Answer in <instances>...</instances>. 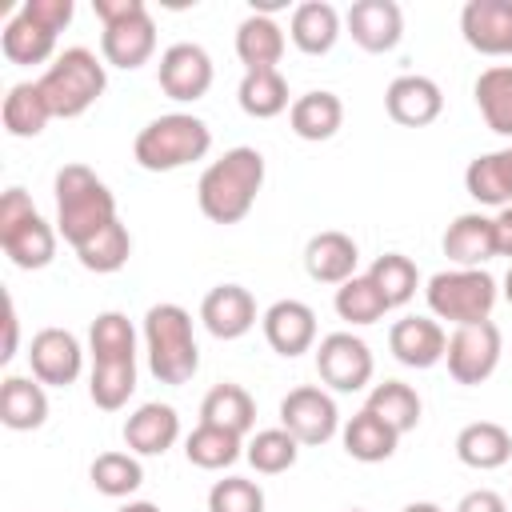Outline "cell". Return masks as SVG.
<instances>
[{
    "label": "cell",
    "instance_id": "cell-1",
    "mask_svg": "<svg viewBox=\"0 0 512 512\" xmlns=\"http://www.w3.org/2000/svg\"><path fill=\"white\" fill-rule=\"evenodd\" d=\"M264 188V156L256 148H228L200 172L196 200L212 224H240Z\"/></svg>",
    "mask_w": 512,
    "mask_h": 512
},
{
    "label": "cell",
    "instance_id": "cell-2",
    "mask_svg": "<svg viewBox=\"0 0 512 512\" xmlns=\"http://www.w3.org/2000/svg\"><path fill=\"white\" fill-rule=\"evenodd\" d=\"M116 216V196L88 164H64L56 172V232L72 244H88L100 228H108Z\"/></svg>",
    "mask_w": 512,
    "mask_h": 512
},
{
    "label": "cell",
    "instance_id": "cell-3",
    "mask_svg": "<svg viewBox=\"0 0 512 512\" xmlns=\"http://www.w3.org/2000/svg\"><path fill=\"white\" fill-rule=\"evenodd\" d=\"M144 352L160 384H188L200 368V348L192 336V316L180 304H152L144 312Z\"/></svg>",
    "mask_w": 512,
    "mask_h": 512
},
{
    "label": "cell",
    "instance_id": "cell-4",
    "mask_svg": "<svg viewBox=\"0 0 512 512\" xmlns=\"http://www.w3.org/2000/svg\"><path fill=\"white\" fill-rule=\"evenodd\" d=\"M212 148V128L192 112H168L148 120L136 132L132 156L144 172H176L192 160H204Z\"/></svg>",
    "mask_w": 512,
    "mask_h": 512
},
{
    "label": "cell",
    "instance_id": "cell-5",
    "mask_svg": "<svg viewBox=\"0 0 512 512\" xmlns=\"http://www.w3.org/2000/svg\"><path fill=\"white\" fill-rule=\"evenodd\" d=\"M40 84V96L48 100V112L60 116V120H76L84 116L108 88V72L104 64L96 60V52L88 48H64L48 68L44 76L36 80Z\"/></svg>",
    "mask_w": 512,
    "mask_h": 512
},
{
    "label": "cell",
    "instance_id": "cell-6",
    "mask_svg": "<svg viewBox=\"0 0 512 512\" xmlns=\"http://www.w3.org/2000/svg\"><path fill=\"white\" fill-rule=\"evenodd\" d=\"M92 12L100 16V52L112 68H140L156 52V20L144 8V0H92Z\"/></svg>",
    "mask_w": 512,
    "mask_h": 512
},
{
    "label": "cell",
    "instance_id": "cell-7",
    "mask_svg": "<svg viewBox=\"0 0 512 512\" xmlns=\"http://www.w3.org/2000/svg\"><path fill=\"white\" fill-rule=\"evenodd\" d=\"M0 248L24 272L48 268L56 260V228L36 212L24 188H8L0 196Z\"/></svg>",
    "mask_w": 512,
    "mask_h": 512
},
{
    "label": "cell",
    "instance_id": "cell-8",
    "mask_svg": "<svg viewBox=\"0 0 512 512\" xmlns=\"http://www.w3.org/2000/svg\"><path fill=\"white\" fill-rule=\"evenodd\" d=\"M424 296H428V312L436 320H448L460 328V324L488 320L500 288L484 268H448V272H436L428 280Z\"/></svg>",
    "mask_w": 512,
    "mask_h": 512
},
{
    "label": "cell",
    "instance_id": "cell-9",
    "mask_svg": "<svg viewBox=\"0 0 512 512\" xmlns=\"http://www.w3.org/2000/svg\"><path fill=\"white\" fill-rule=\"evenodd\" d=\"M500 352H504V340H500V328L492 320H476V324H460L452 336H448V376L456 384H484L496 364H500Z\"/></svg>",
    "mask_w": 512,
    "mask_h": 512
},
{
    "label": "cell",
    "instance_id": "cell-10",
    "mask_svg": "<svg viewBox=\"0 0 512 512\" xmlns=\"http://www.w3.org/2000/svg\"><path fill=\"white\" fill-rule=\"evenodd\" d=\"M316 372H320V380L332 392H360L372 380L376 360H372V348L360 336H352V332H328L316 344Z\"/></svg>",
    "mask_w": 512,
    "mask_h": 512
},
{
    "label": "cell",
    "instance_id": "cell-11",
    "mask_svg": "<svg viewBox=\"0 0 512 512\" xmlns=\"http://www.w3.org/2000/svg\"><path fill=\"white\" fill-rule=\"evenodd\" d=\"M280 428H288L300 444L316 448V444H328L336 432H340V412H336V400L316 388V384H300L292 388L284 400H280Z\"/></svg>",
    "mask_w": 512,
    "mask_h": 512
},
{
    "label": "cell",
    "instance_id": "cell-12",
    "mask_svg": "<svg viewBox=\"0 0 512 512\" xmlns=\"http://www.w3.org/2000/svg\"><path fill=\"white\" fill-rule=\"evenodd\" d=\"M212 76H216V72H212V56H208L200 44L180 40V44H172V48L160 52L156 80H160V92H164L168 100H180V104L200 100V96L212 88Z\"/></svg>",
    "mask_w": 512,
    "mask_h": 512
},
{
    "label": "cell",
    "instance_id": "cell-13",
    "mask_svg": "<svg viewBox=\"0 0 512 512\" xmlns=\"http://www.w3.org/2000/svg\"><path fill=\"white\" fill-rule=\"evenodd\" d=\"M28 364H32V376L40 384L68 388L84 368V352L68 328H40L28 344Z\"/></svg>",
    "mask_w": 512,
    "mask_h": 512
},
{
    "label": "cell",
    "instance_id": "cell-14",
    "mask_svg": "<svg viewBox=\"0 0 512 512\" xmlns=\"http://www.w3.org/2000/svg\"><path fill=\"white\" fill-rule=\"evenodd\" d=\"M460 36L480 56H512V0H468L460 8Z\"/></svg>",
    "mask_w": 512,
    "mask_h": 512
},
{
    "label": "cell",
    "instance_id": "cell-15",
    "mask_svg": "<svg viewBox=\"0 0 512 512\" xmlns=\"http://www.w3.org/2000/svg\"><path fill=\"white\" fill-rule=\"evenodd\" d=\"M344 24H348L352 40L372 56L392 52L400 44V36H404V12H400L396 0H356L348 8Z\"/></svg>",
    "mask_w": 512,
    "mask_h": 512
},
{
    "label": "cell",
    "instance_id": "cell-16",
    "mask_svg": "<svg viewBox=\"0 0 512 512\" xmlns=\"http://www.w3.org/2000/svg\"><path fill=\"white\" fill-rule=\"evenodd\" d=\"M384 108L396 124L404 128H424L432 124L440 112H444V92L432 76H420V72H408V76H396L384 92Z\"/></svg>",
    "mask_w": 512,
    "mask_h": 512
},
{
    "label": "cell",
    "instance_id": "cell-17",
    "mask_svg": "<svg viewBox=\"0 0 512 512\" xmlns=\"http://www.w3.org/2000/svg\"><path fill=\"white\" fill-rule=\"evenodd\" d=\"M440 248L456 268H484L492 256H500V248H496V216H484V212L456 216L444 228Z\"/></svg>",
    "mask_w": 512,
    "mask_h": 512
},
{
    "label": "cell",
    "instance_id": "cell-18",
    "mask_svg": "<svg viewBox=\"0 0 512 512\" xmlns=\"http://www.w3.org/2000/svg\"><path fill=\"white\" fill-rule=\"evenodd\" d=\"M200 320L216 340H240L256 324V300L240 284H216L200 300Z\"/></svg>",
    "mask_w": 512,
    "mask_h": 512
},
{
    "label": "cell",
    "instance_id": "cell-19",
    "mask_svg": "<svg viewBox=\"0 0 512 512\" xmlns=\"http://www.w3.org/2000/svg\"><path fill=\"white\" fill-rule=\"evenodd\" d=\"M264 340L272 344V352L280 356H300L316 344V312L304 304V300H276L268 312H264Z\"/></svg>",
    "mask_w": 512,
    "mask_h": 512
},
{
    "label": "cell",
    "instance_id": "cell-20",
    "mask_svg": "<svg viewBox=\"0 0 512 512\" xmlns=\"http://www.w3.org/2000/svg\"><path fill=\"white\" fill-rule=\"evenodd\" d=\"M388 348L404 368H432L448 352V336L432 316H404L388 332Z\"/></svg>",
    "mask_w": 512,
    "mask_h": 512
},
{
    "label": "cell",
    "instance_id": "cell-21",
    "mask_svg": "<svg viewBox=\"0 0 512 512\" xmlns=\"http://www.w3.org/2000/svg\"><path fill=\"white\" fill-rule=\"evenodd\" d=\"M180 440V416L172 404L148 400L124 420V444L136 456H164Z\"/></svg>",
    "mask_w": 512,
    "mask_h": 512
},
{
    "label": "cell",
    "instance_id": "cell-22",
    "mask_svg": "<svg viewBox=\"0 0 512 512\" xmlns=\"http://www.w3.org/2000/svg\"><path fill=\"white\" fill-rule=\"evenodd\" d=\"M356 264H360L356 240L348 232H336V228L316 232L308 240V248H304V268H308V276L316 284H336L340 288L344 280L356 276Z\"/></svg>",
    "mask_w": 512,
    "mask_h": 512
},
{
    "label": "cell",
    "instance_id": "cell-23",
    "mask_svg": "<svg viewBox=\"0 0 512 512\" xmlns=\"http://www.w3.org/2000/svg\"><path fill=\"white\" fill-rule=\"evenodd\" d=\"M456 456L464 468H476V472H492V468H504L512 460V432L496 420H476V424H464L456 432Z\"/></svg>",
    "mask_w": 512,
    "mask_h": 512
},
{
    "label": "cell",
    "instance_id": "cell-24",
    "mask_svg": "<svg viewBox=\"0 0 512 512\" xmlns=\"http://www.w3.org/2000/svg\"><path fill=\"white\" fill-rule=\"evenodd\" d=\"M464 188L476 204L508 208L512 204V144L500 152H484L464 168Z\"/></svg>",
    "mask_w": 512,
    "mask_h": 512
},
{
    "label": "cell",
    "instance_id": "cell-25",
    "mask_svg": "<svg viewBox=\"0 0 512 512\" xmlns=\"http://www.w3.org/2000/svg\"><path fill=\"white\" fill-rule=\"evenodd\" d=\"M236 56H240L244 72L276 68L280 56H284V28L264 12L244 16L240 28H236Z\"/></svg>",
    "mask_w": 512,
    "mask_h": 512
},
{
    "label": "cell",
    "instance_id": "cell-26",
    "mask_svg": "<svg viewBox=\"0 0 512 512\" xmlns=\"http://www.w3.org/2000/svg\"><path fill=\"white\" fill-rule=\"evenodd\" d=\"M288 124H292V132H296L300 140H312V144L332 140V136L340 132V124H344V104H340L336 92H324V88L304 92V96L292 100Z\"/></svg>",
    "mask_w": 512,
    "mask_h": 512
},
{
    "label": "cell",
    "instance_id": "cell-27",
    "mask_svg": "<svg viewBox=\"0 0 512 512\" xmlns=\"http://www.w3.org/2000/svg\"><path fill=\"white\" fill-rule=\"evenodd\" d=\"M288 36L304 56H324L340 40V12L328 0H304L292 12Z\"/></svg>",
    "mask_w": 512,
    "mask_h": 512
},
{
    "label": "cell",
    "instance_id": "cell-28",
    "mask_svg": "<svg viewBox=\"0 0 512 512\" xmlns=\"http://www.w3.org/2000/svg\"><path fill=\"white\" fill-rule=\"evenodd\" d=\"M0 420L12 432H32L48 420V396L36 376H8L0 384Z\"/></svg>",
    "mask_w": 512,
    "mask_h": 512
},
{
    "label": "cell",
    "instance_id": "cell-29",
    "mask_svg": "<svg viewBox=\"0 0 512 512\" xmlns=\"http://www.w3.org/2000/svg\"><path fill=\"white\" fill-rule=\"evenodd\" d=\"M340 440H344V452H348L352 460H360V464H380V460H388V456L396 452L400 432H396L392 424H384L376 412L360 408V412L340 428Z\"/></svg>",
    "mask_w": 512,
    "mask_h": 512
},
{
    "label": "cell",
    "instance_id": "cell-30",
    "mask_svg": "<svg viewBox=\"0 0 512 512\" xmlns=\"http://www.w3.org/2000/svg\"><path fill=\"white\" fill-rule=\"evenodd\" d=\"M472 96H476V108H480L484 124L496 136H508L512 140V64L484 68L476 76V84H472Z\"/></svg>",
    "mask_w": 512,
    "mask_h": 512
},
{
    "label": "cell",
    "instance_id": "cell-31",
    "mask_svg": "<svg viewBox=\"0 0 512 512\" xmlns=\"http://www.w3.org/2000/svg\"><path fill=\"white\" fill-rule=\"evenodd\" d=\"M0 116H4L8 136H16V140H32V136H40L44 124L52 120L48 100L40 96V84H36V80H20V84H12L8 96H4Z\"/></svg>",
    "mask_w": 512,
    "mask_h": 512
},
{
    "label": "cell",
    "instance_id": "cell-32",
    "mask_svg": "<svg viewBox=\"0 0 512 512\" xmlns=\"http://www.w3.org/2000/svg\"><path fill=\"white\" fill-rule=\"evenodd\" d=\"M200 424H216L236 436H248L256 424V400L240 384H216L200 404Z\"/></svg>",
    "mask_w": 512,
    "mask_h": 512
},
{
    "label": "cell",
    "instance_id": "cell-33",
    "mask_svg": "<svg viewBox=\"0 0 512 512\" xmlns=\"http://www.w3.org/2000/svg\"><path fill=\"white\" fill-rule=\"evenodd\" d=\"M184 456H188V464H196L204 472H220L244 456V436L216 428V424H196L184 440Z\"/></svg>",
    "mask_w": 512,
    "mask_h": 512
},
{
    "label": "cell",
    "instance_id": "cell-34",
    "mask_svg": "<svg viewBox=\"0 0 512 512\" xmlns=\"http://www.w3.org/2000/svg\"><path fill=\"white\" fill-rule=\"evenodd\" d=\"M236 100L244 108V116L252 120H272L280 116L288 104V80L280 76V68H264V72H244L240 88H236Z\"/></svg>",
    "mask_w": 512,
    "mask_h": 512
},
{
    "label": "cell",
    "instance_id": "cell-35",
    "mask_svg": "<svg viewBox=\"0 0 512 512\" xmlns=\"http://www.w3.org/2000/svg\"><path fill=\"white\" fill-rule=\"evenodd\" d=\"M88 348L92 364H120L136 360V328L124 312H100L88 328Z\"/></svg>",
    "mask_w": 512,
    "mask_h": 512
},
{
    "label": "cell",
    "instance_id": "cell-36",
    "mask_svg": "<svg viewBox=\"0 0 512 512\" xmlns=\"http://www.w3.org/2000/svg\"><path fill=\"white\" fill-rule=\"evenodd\" d=\"M0 48L12 64H44L56 52V32H48L36 20H28L24 12H16L0 32Z\"/></svg>",
    "mask_w": 512,
    "mask_h": 512
},
{
    "label": "cell",
    "instance_id": "cell-37",
    "mask_svg": "<svg viewBox=\"0 0 512 512\" xmlns=\"http://www.w3.org/2000/svg\"><path fill=\"white\" fill-rule=\"evenodd\" d=\"M364 408L376 412L384 424H392L400 436L412 432V428L420 424V412H424L416 388L404 384V380H384V384H376V388L368 392V404H364Z\"/></svg>",
    "mask_w": 512,
    "mask_h": 512
},
{
    "label": "cell",
    "instance_id": "cell-38",
    "mask_svg": "<svg viewBox=\"0 0 512 512\" xmlns=\"http://www.w3.org/2000/svg\"><path fill=\"white\" fill-rule=\"evenodd\" d=\"M88 480L100 496L120 500V496H132L144 484V468H140L136 452H100L88 468Z\"/></svg>",
    "mask_w": 512,
    "mask_h": 512
},
{
    "label": "cell",
    "instance_id": "cell-39",
    "mask_svg": "<svg viewBox=\"0 0 512 512\" xmlns=\"http://www.w3.org/2000/svg\"><path fill=\"white\" fill-rule=\"evenodd\" d=\"M368 280L380 288V296H384L388 308H400V304H408V300L416 296L420 272H416V264H412L404 252H384V256L372 260Z\"/></svg>",
    "mask_w": 512,
    "mask_h": 512
},
{
    "label": "cell",
    "instance_id": "cell-40",
    "mask_svg": "<svg viewBox=\"0 0 512 512\" xmlns=\"http://www.w3.org/2000/svg\"><path fill=\"white\" fill-rule=\"evenodd\" d=\"M128 256H132V236H128V228L120 224V220H112L108 228H100L88 244H80L76 248V260L88 268V272H120L124 264H128Z\"/></svg>",
    "mask_w": 512,
    "mask_h": 512
},
{
    "label": "cell",
    "instance_id": "cell-41",
    "mask_svg": "<svg viewBox=\"0 0 512 512\" xmlns=\"http://www.w3.org/2000/svg\"><path fill=\"white\" fill-rule=\"evenodd\" d=\"M244 456H248V464H252L256 472L280 476V472H288V468L296 464L300 440H296L288 428H264V432H256V436L244 444Z\"/></svg>",
    "mask_w": 512,
    "mask_h": 512
},
{
    "label": "cell",
    "instance_id": "cell-42",
    "mask_svg": "<svg viewBox=\"0 0 512 512\" xmlns=\"http://www.w3.org/2000/svg\"><path fill=\"white\" fill-rule=\"evenodd\" d=\"M136 392V360H120V364H92L88 376V396L96 408L116 412L128 404V396Z\"/></svg>",
    "mask_w": 512,
    "mask_h": 512
},
{
    "label": "cell",
    "instance_id": "cell-43",
    "mask_svg": "<svg viewBox=\"0 0 512 512\" xmlns=\"http://www.w3.org/2000/svg\"><path fill=\"white\" fill-rule=\"evenodd\" d=\"M332 304H336V316L348 320V324H376V320L388 312V304H384L380 288L368 280V272L344 280V284L336 288V300H332Z\"/></svg>",
    "mask_w": 512,
    "mask_h": 512
},
{
    "label": "cell",
    "instance_id": "cell-44",
    "mask_svg": "<svg viewBox=\"0 0 512 512\" xmlns=\"http://www.w3.org/2000/svg\"><path fill=\"white\" fill-rule=\"evenodd\" d=\"M208 512H264V488L244 476H224L208 488Z\"/></svg>",
    "mask_w": 512,
    "mask_h": 512
},
{
    "label": "cell",
    "instance_id": "cell-45",
    "mask_svg": "<svg viewBox=\"0 0 512 512\" xmlns=\"http://www.w3.org/2000/svg\"><path fill=\"white\" fill-rule=\"evenodd\" d=\"M20 12L28 20H36L40 28H48V32H64L68 20H72V0H24Z\"/></svg>",
    "mask_w": 512,
    "mask_h": 512
},
{
    "label": "cell",
    "instance_id": "cell-46",
    "mask_svg": "<svg viewBox=\"0 0 512 512\" xmlns=\"http://www.w3.org/2000/svg\"><path fill=\"white\" fill-rule=\"evenodd\" d=\"M456 512H508V500L492 488H476L456 504Z\"/></svg>",
    "mask_w": 512,
    "mask_h": 512
},
{
    "label": "cell",
    "instance_id": "cell-47",
    "mask_svg": "<svg viewBox=\"0 0 512 512\" xmlns=\"http://www.w3.org/2000/svg\"><path fill=\"white\" fill-rule=\"evenodd\" d=\"M16 336H20V316H16V300L8 296L4 300V352H0L4 364L16 356Z\"/></svg>",
    "mask_w": 512,
    "mask_h": 512
},
{
    "label": "cell",
    "instance_id": "cell-48",
    "mask_svg": "<svg viewBox=\"0 0 512 512\" xmlns=\"http://www.w3.org/2000/svg\"><path fill=\"white\" fill-rule=\"evenodd\" d=\"M496 248H500V256H512V204L500 208V216H496Z\"/></svg>",
    "mask_w": 512,
    "mask_h": 512
},
{
    "label": "cell",
    "instance_id": "cell-49",
    "mask_svg": "<svg viewBox=\"0 0 512 512\" xmlns=\"http://www.w3.org/2000/svg\"><path fill=\"white\" fill-rule=\"evenodd\" d=\"M400 512H444L440 504H432V500H412V504H404Z\"/></svg>",
    "mask_w": 512,
    "mask_h": 512
},
{
    "label": "cell",
    "instance_id": "cell-50",
    "mask_svg": "<svg viewBox=\"0 0 512 512\" xmlns=\"http://www.w3.org/2000/svg\"><path fill=\"white\" fill-rule=\"evenodd\" d=\"M116 512H160L152 500H128L124 508H116Z\"/></svg>",
    "mask_w": 512,
    "mask_h": 512
},
{
    "label": "cell",
    "instance_id": "cell-51",
    "mask_svg": "<svg viewBox=\"0 0 512 512\" xmlns=\"http://www.w3.org/2000/svg\"><path fill=\"white\" fill-rule=\"evenodd\" d=\"M504 296H508V304H512V268L504 272Z\"/></svg>",
    "mask_w": 512,
    "mask_h": 512
},
{
    "label": "cell",
    "instance_id": "cell-52",
    "mask_svg": "<svg viewBox=\"0 0 512 512\" xmlns=\"http://www.w3.org/2000/svg\"><path fill=\"white\" fill-rule=\"evenodd\" d=\"M352 512H364V508H352Z\"/></svg>",
    "mask_w": 512,
    "mask_h": 512
}]
</instances>
